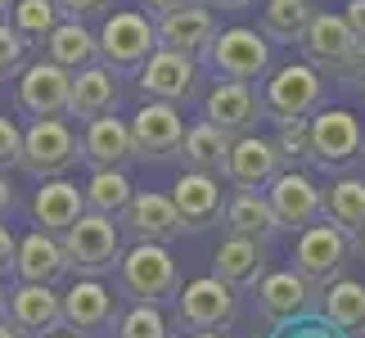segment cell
<instances>
[{
  "mask_svg": "<svg viewBox=\"0 0 365 338\" xmlns=\"http://www.w3.org/2000/svg\"><path fill=\"white\" fill-rule=\"evenodd\" d=\"M81 212H86V190H77L73 180H63V176H50L32 199V217H36L41 230H50V235H63Z\"/></svg>",
  "mask_w": 365,
  "mask_h": 338,
  "instance_id": "484cf974",
  "label": "cell"
},
{
  "mask_svg": "<svg viewBox=\"0 0 365 338\" xmlns=\"http://www.w3.org/2000/svg\"><path fill=\"white\" fill-rule=\"evenodd\" d=\"M158 50V23H149L135 9H118L108 14L100 27V59L113 73H140V63Z\"/></svg>",
  "mask_w": 365,
  "mask_h": 338,
  "instance_id": "8992f818",
  "label": "cell"
},
{
  "mask_svg": "<svg viewBox=\"0 0 365 338\" xmlns=\"http://www.w3.org/2000/svg\"><path fill=\"white\" fill-rule=\"evenodd\" d=\"M50 338H77V334H50Z\"/></svg>",
  "mask_w": 365,
  "mask_h": 338,
  "instance_id": "db71d44e",
  "label": "cell"
},
{
  "mask_svg": "<svg viewBox=\"0 0 365 338\" xmlns=\"http://www.w3.org/2000/svg\"><path fill=\"white\" fill-rule=\"evenodd\" d=\"M118 316H122L118 298L100 285V275L77 280V285L63 293V329H73V334H108L113 338Z\"/></svg>",
  "mask_w": 365,
  "mask_h": 338,
  "instance_id": "4fadbf2b",
  "label": "cell"
},
{
  "mask_svg": "<svg viewBox=\"0 0 365 338\" xmlns=\"http://www.w3.org/2000/svg\"><path fill=\"white\" fill-rule=\"evenodd\" d=\"M271 338H347L343 325H334L329 316H293V320H279Z\"/></svg>",
  "mask_w": 365,
  "mask_h": 338,
  "instance_id": "74e56055",
  "label": "cell"
},
{
  "mask_svg": "<svg viewBox=\"0 0 365 338\" xmlns=\"http://www.w3.org/2000/svg\"><path fill=\"white\" fill-rule=\"evenodd\" d=\"M212 5H221V9H248V5H257V0H212Z\"/></svg>",
  "mask_w": 365,
  "mask_h": 338,
  "instance_id": "c3c4849f",
  "label": "cell"
},
{
  "mask_svg": "<svg viewBox=\"0 0 365 338\" xmlns=\"http://www.w3.org/2000/svg\"><path fill=\"white\" fill-rule=\"evenodd\" d=\"M59 239H63V252H68V271H77V275H108L126 252L113 217L91 212V208L68 225Z\"/></svg>",
  "mask_w": 365,
  "mask_h": 338,
  "instance_id": "7a4b0ae2",
  "label": "cell"
},
{
  "mask_svg": "<svg viewBox=\"0 0 365 338\" xmlns=\"http://www.w3.org/2000/svg\"><path fill=\"white\" fill-rule=\"evenodd\" d=\"M9 312V293H5V285H0V316Z\"/></svg>",
  "mask_w": 365,
  "mask_h": 338,
  "instance_id": "f907efd6",
  "label": "cell"
},
{
  "mask_svg": "<svg viewBox=\"0 0 365 338\" xmlns=\"http://www.w3.org/2000/svg\"><path fill=\"white\" fill-rule=\"evenodd\" d=\"M320 302H325V316L334 325H343L347 334L365 329V285L361 280H334Z\"/></svg>",
  "mask_w": 365,
  "mask_h": 338,
  "instance_id": "836d02e7",
  "label": "cell"
},
{
  "mask_svg": "<svg viewBox=\"0 0 365 338\" xmlns=\"http://www.w3.org/2000/svg\"><path fill=\"white\" fill-rule=\"evenodd\" d=\"M23 54H27V36L14 23L0 19V77H14V73H19V68H23Z\"/></svg>",
  "mask_w": 365,
  "mask_h": 338,
  "instance_id": "f35d334b",
  "label": "cell"
},
{
  "mask_svg": "<svg viewBox=\"0 0 365 338\" xmlns=\"http://www.w3.org/2000/svg\"><path fill=\"white\" fill-rule=\"evenodd\" d=\"M194 5H212V0H145L149 19H163V14H176V9H194Z\"/></svg>",
  "mask_w": 365,
  "mask_h": 338,
  "instance_id": "b9f144b4",
  "label": "cell"
},
{
  "mask_svg": "<svg viewBox=\"0 0 365 338\" xmlns=\"http://www.w3.org/2000/svg\"><path fill=\"white\" fill-rule=\"evenodd\" d=\"M279 167H284V158H279L275 140H262V135H235L230 140V153H226V180L240 190H262L271 185V180L279 176Z\"/></svg>",
  "mask_w": 365,
  "mask_h": 338,
  "instance_id": "d6986e66",
  "label": "cell"
},
{
  "mask_svg": "<svg viewBox=\"0 0 365 338\" xmlns=\"http://www.w3.org/2000/svg\"><path fill=\"white\" fill-rule=\"evenodd\" d=\"M118 280H122L126 298H135V302H167L180 293V271H176L172 248L153 244V239H135V248L122 252Z\"/></svg>",
  "mask_w": 365,
  "mask_h": 338,
  "instance_id": "6da1fadb",
  "label": "cell"
},
{
  "mask_svg": "<svg viewBox=\"0 0 365 338\" xmlns=\"http://www.w3.org/2000/svg\"><path fill=\"white\" fill-rule=\"evenodd\" d=\"M14 257H19V239L9 235V225H0V271H9Z\"/></svg>",
  "mask_w": 365,
  "mask_h": 338,
  "instance_id": "ee69618b",
  "label": "cell"
},
{
  "mask_svg": "<svg viewBox=\"0 0 365 338\" xmlns=\"http://www.w3.org/2000/svg\"><path fill=\"white\" fill-rule=\"evenodd\" d=\"M81 149H86V163L91 167H126L135 158V135H131V122L122 118H100L86 122V131H81Z\"/></svg>",
  "mask_w": 365,
  "mask_h": 338,
  "instance_id": "603a6c76",
  "label": "cell"
},
{
  "mask_svg": "<svg viewBox=\"0 0 365 338\" xmlns=\"http://www.w3.org/2000/svg\"><path fill=\"white\" fill-rule=\"evenodd\" d=\"M0 338H27V329H23V325H14V320H5V316H0Z\"/></svg>",
  "mask_w": 365,
  "mask_h": 338,
  "instance_id": "bcb514c9",
  "label": "cell"
},
{
  "mask_svg": "<svg viewBox=\"0 0 365 338\" xmlns=\"http://www.w3.org/2000/svg\"><path fill=\"white\" fill-rule=\"evenodd\" d=\"M275 149L284 163H312V118H289L279 122Z\"/></svg>",
  "mask_w": 365,
  "mask_h": 338,
  "instance_id": "8d00e7d4",
  "label": "cell"
},
{
  "mask_svg": "<svg viewBox=\"0 0 365 338\" xmlns=\"http://www.w3.org/2000/svg\"><path fill=\"white\" fill-rule=\"evenodd\" d=\"M347 252H352V235L339 230L329 217L312 221L307 230H298V244H293V271H302L312 285L329 289L334 280L343 275Z\"/></svg>",
  "mask_w": 365,
  "mask_h": 338,
  "instance_id": "277c9868",
  "label": "cell"
},
{
  "mask_svg": "<svg viewBox=\"0 0 365 338\" xmlns=\"http://www.w3.org/2000/svg\"><path fill=\"white\" fill-rule=\"evenodd\" d=\"M230 140L221 126L212 122H199L185 131V145H180V158H185V167H199V172H226V153H230Z\"/></svg>",
  "mask_w": 365,
  "mask_h": 338,
  "instance_id": "f546056e",
  "label": "cell"
},
{
  "mask_svg": "<svg viewBox=\"0 0 365 338\" xmlns=\"http://www.w3.org/2000/svg\"><path fill=\"white\" fill-rule=\"evenodd\" d=\"M14 203V190H9V180H5V172H0V212Z\"/></svg>",
  "mask_w": 365,
  "mask_h": 338,
  "instance_id": "7dc6e473",
  "label": "cell"
},
{
  "mask_svg": "<svg viewBox=\"0 0 365 338\" xmlns=\"http://www.w3.org/2000/svg\"><path fill=\"white\" fill-rule=\"evenodd\" d=\"M118 108V86H113V68L108 63H91L73 73V95H68V118H100V113Z\"/></svg>",
  "mask_w": 365,
  "mask_h": 338,
  "instance_id": "4316f807",
  "label": "cell"
},
{
  "mask_svg": "<svg viewBox=\"0 0 365 338\" xmlns=\"http://www.w3.org/2000/svg\"><path fill=\"white\" fill-rule=\"evenodd\" d=\"M81 158H86V149H81V140L73 135V126H68L63 118H36L23 131V158H19V167L32 172L36 180L63 176L68 167H77Z\"/></svg>",
  "mask_w": 365,
  "mask_h": 338,
  "instance_id": "3957f363",
  "label": "cell"
},
{
  "mask_svg": "<svg viewBox=\"0 0 365 338\" xmlns=\"http://www.w3.org/2000/svg\"><path fill=\"white\" fill-rule=\"evenodd\" d=\"M59 19H63L59 0H14V9H9V23L19 27L27 41H46L54 27H59Z\"/></svg>",
  "mask_w": 365,
  "mask_h": 338,
  "instance_id": "e575fe53",
  "label": "cell"
},
{
  "mask_svg": "<svg viewBox=\"0 0 365 338\" xmlns=\"http://www.w3.org/2000/svg\"><path fill=\"white\" fill-rule=\"evenodd\" d=\"M172 203L185 230H207L226 217V194H221V180L212 172H199V167H185L172 185Z\"/></svg>",
  "mask_w": 365,
  "mask_h": 338,
  "instance_id": "2e32d148",
  "label": "cell"
},
{
  "mask_svg": "<svg viewBox=\"0 0 365 338\" xmlns=\"http://www.w3.org/2000/svg\"><path fill=\"white\" fill-rule=\"evenodd\" d=\"M9 320L23 325L27 334H59L63 329V293H54L50 285H23L9 293Z\"/></svg>",
  "mask_w": 365,
  "mask_h": 338,
  "instance_id": "44dd1931",
  "label": "cell"
},
{
  "mask_svg": "<svg viewBox=\"0 0 365 338\" xmlns=\"http://www.w3.org/2000/svg\"><path fill=\"white\" fill-rule=\"evenodd\" d=\"M190 338H226V334H217V329H190Z\"/></svg>",
  "mask_w": 365,
  "mask_h": 338,
  "instance_id": "681fc988",
  "label": "cell"
},
{
  "mask_svg": "<svg viewBox=\"0 0 365 338\" xmlns=\"http://www.w3.org/2000/svg\"><path fill=\"white\" fill-rule=\"evenodd\" d=\"M298 46L307 50V63H316L320 73H334V77H343V68L352 63V54H356V46H361V36L352 32V23H347L343 14L316 9Z\"/></svg>",
  "mask_w": 365,
  "mask_h": 338,
  "instance_id": "30bf717a",
  "label": "cell"
},
{
  "mask_svg": "<svg viewBox=\"0 0 365 338\" xmlns=\"http://www.w3.org/2000/svg\"><path fill=\"white\" fill-rule=\"evenodd\" d=\"M122 225L131 230V239H153V244H172L176 235H185L172 194H153V190H135V199L126 203Z\"/></svg>",
  "mask_w": 365,
  "mask_h": 338,
  "instance_id": "ffe728a7",
  "label": "cell"
},
{
  "mask_svg": "<svg viewBox=\"0 0 365 338\" xmlns=\"http://www.w3.org/2000/svg\"><path fill=\"white\" fill-rule=\"evenodd\" d=\"M131 199H135V185L126 176V167H95V176L86 180V208L91 212L122 217Z\"/></svg>",
  "mask_w": 365,
  "mask_h": 338,
  "instance_id": "4dcf8cb0",
  "label": "cell"
},
{
  "mask_svg": "<svg viewBox=\"0 0 365 338\" xmlns=\"http://www.w3.org/2000/svg\"><path fill=\"white\" fill-rule=\"evenodd\" d=\"M176 320L180 329H226L235 320V289L221 275L190 280L176 293Z\"/></svg>",
  "mask_w": 365,
  "mask_h": 338,
  "instance_id": "8fae6325",
  "label": "cell"
},
{
  "mask_svg": "<svg viewBox=\"0 0 365 338\" xmlns=\"http://www.w3.org/2000/svg\"><path fill=\"white\" fill-rule=\"evenodd\" d=\"M347 23H352V32L365 41V0H352V5H347V14H343Z\"/></svg>",
  "mask_w": 365,
  "mask_h": 338,
  "instance_id": "f6af8a7d",
  "label": "cell"
},
{
  "mask_svg": "<svg viewBox=\"0 0 365 338\" xmlns=\"http://www.w3.org/2000/svg\"><path fill=\"white\" fill-rule=\"evenodd\" d=\"M212 275H221L230 289H257V280L266 275V244L226 235L212 252Z\"/></svg>",
  "mask_w": 365,
  "mask_h": 338,
  "instance_id": "7402d4cb",
  "label": "cell"
},
{
  "mask_svg": "<svg viewBox=\"0 0 365 338\" xmlns=\"http://www.w3.org/2000/svg\"><path fill=\"white\" fill-rule=\"evenodd\" d=\"M46 50H50L54 63H63L68 73H77V68L100 63V32L81 27V19H59V27L46 36Z\"/></svg>",
  "mask_w": 365,
  "mask_h": 338,
  "instance_id": "f1b7e54d",
  "label": "cell"
},
{
  "mask_svg": "<svg viewBox=\"0 0 365 338\" xmlns=\"http://www.w3.org/2000/svg\"><path fill=\"white\" fill-rule=\"evenodd\" d=\"M207 68L226 81H257L271 73V46H266V32H252V27H226V32L212 36V46L203 50Z\"/></svg>",
  "mask_w": 365,
  "mask_h": 338,
  "instance_id": "52a82bcc",
  "label": "cell"
},
{
  "mask_svg": "<svg viewBox=\"0 0 365 338\" xmlns=\"http://www.w3.org/2000/svg\"><path fill=\"white\" fill-rule=\"evenodd\" d=\"M68 95H73V73L63 63H32L19 77V108L32 118H63L68 113Z\"/></svg>",
  "mask_w": 365,
  "mask_h": 338,
  "instance_id": "e0dca14e",
  "label": "cell"
},
{
  "mask_svg": "<svg viewBox=\"0 0 365 338\" xmlns=\"http://www.w3.org/2000/svg\"><path fill=\"white\" fill-rule=\"evenodd\" d=\"M325 217L339 225V230H347L352 239L361 235V225H365V180L361 176H343L339 185H329Z\"/></svg>",
  "mask_w": 365,
  "mask_h": 338,
  "instance_id": "d6a6232c",
  "label": "cell"
},
{
  "mask_svg": "<svg viewBox=\"0 0 365 338\" xmlns=\"http://www.w3.org/2000/svg\"><path fill=\"white\" fill-rule=\"evenodd\" d=\"M108 0H59L63 19H91V14H100Z\"/></svg>",
  "mask_w": 365,
  "mask_h": 338,
  "instance_id": "7bdbcfd3",
  "label": "cell"
},
{
  "mask_svg": "<svg viewBox=\"0 0 365 338\" xmlns=\"http://www.w3.org/2000/svg\"><path fill=\"white\" fill-rule=\"evenodd\" d=\"M312 14H316L312 0H262V32L271 41L293 46V41H302Z\"/></svg>",
  "mask_w": 365,
  "mask_h": 338,
  "instance_id": "1f68e13d",
  "label": "cell"
},
{
  "mask_svg": "<svg viewBox=\"0 0 365 338\" xmlns=\"http://www.w3.org/2000/svg\"><path fill=\"white\" fill-rule=\"evenodd\" d=\"M365 149V131L356 113L347 108H316L312 113V167L320 172H343Z\"/></svg>",
  "mask_w": 365,
  "mask_h": 338,
  "instance_id": "ba28073f",
  "label": "cell"
},
{
  "mask_svg": "<svg viewBox=\"0 0 365 338\" xmlns=\"http://www.w3.org/2000/svg\"><path fill=\"white\" fill-rule=\"evenodd\" d=\"M266 199H271V208H275V217H279L284 230H307L312 221L325 217V190H320L307 172H293V167L271 180Z\"/></svg>",
  "mask_w": 365,
  "mask_h": 338,
  "instance_id": "9a60e30c",
  "label": "cell"
},
{
  "mask_svg": "<svg viewBox=\"0 0 365 338\" xmlns=\"http://www.w3.org/2000/svg\"><path fill=\"white\" fill-rule=\"evenodd\" d=\"M113 338H172V325H167V316L158 312V302H135L131 312L118 316Z\"/></svg>",
  "mask_w": 365,
  "mask_h": 338,
  "instance_id": "d590c367",
  "label": "cell"
},
{
  "mask_svg": "<svg viewBox=\"0 0 365 338\" xmlns=\"http://www.w3.org/2000/svg\"><path fill=\"white\" fill-rule=\"evenodd\" d=\"M262 113L266 108H262V95L252 91V81H226V77H221L217 86L207 91V100H203V118L212 126H221L226 135L252 131Z\"/></svg>",
  "mask_w": 365,
  "mask_h": 338,
  "instance_id": "ac0fdd59",
  "label": "cell"
},
{
  "mask_svg": "<svg viewBox=\"0 0 365 338\" xmlns=\"http://www.w3.org/2000/svg\"><path fill=\"white\" fill-rule=\"evenodd\" d=\"M226 230L244 235V239H257V244H271L284 225H279V217H275V208H271L266 194L244 190V194H235V199L226 203Z\"/></svg>",
  "mask_w": 365,
  "mask_h": 338,
  "instance_id": "83f0119b",
  "label": "cell"
},
{
  "mask_svg": "<svg viewBox=\"0 0 365 338\" xmlns=\"http://www.w3.org/2000/svg\"><path fill=\"white\" fill-rule=\"evenodd\" d=\"M356 252L365 257V225H361V235H356Z\"/></svg>",
  "mask_w": 365,
  "mask_h": 338,
  "instance_id": "816d5d0a",
  "label": "cell"
},
{
  "mask_svg": "<svg viewBox=\"0 0 365 338\" xmlns=\"http://www.w3.org/2000/svg\"><path fill=\"white\" fill-rule=\"evenodd\" d=\"M194 81H199V63L194 54H180V50H153L145 63H140V95L145 100H167V104H180L194 95Z\"/></svg>",
  "mask_w": 365,
  "mask_h": 338,
  "instance_id": "7c38bea8",
  "label": "cell"
},
{
  "mask_svg": "<svg viewBox=\"0 0 365 338\" xmlns=\"http://www.w3.org/2000/svg\"><path fill=\"white\" fill-rule=\"evenodd\" d=\"M316 302H320V285H312L302 271H266L257 280V312H262V320H271V325L307 316Z\"/></svg>",
  "mask_w": 365,
  "mask_h": 338,
  "instance_id": "5bb4252c",
  "label": "cell"
},
{
  "mask_svg": "<svg viewBox=\"0 0 365 338\" xmlns=\"http://www.w3.org/2000/svg\"><path fill=\"white\" fill-rule=\"evenodd\" d=\"M252 338H257V334H252Z\"/></svg>",
  "mask_w": 365,
  "mask_h": 338,
  "instance_id": "11a10c76",
  "label": "cell"
},
{
  "mask_svg": "<svg viewBox=\"0 0 365 338\" xmlns=\"http://www.w3.org/2000/svg\"><path fill=\"white\" fill-rule=\"evenodd\" d=\"M19 158H23V131L0 113V172H5V167H19Z\"/></svg>",
  "mask_w": 365,
  "mask_h": 338,
  "instance_id": "ab89813d",
  "label": "cell"
},
{
  "mask_svg": "<svg viewBox=\"0 0 365 338\" xmlns=\"http://www.w3.org/2000/svg\"><path fill=\"white\" fill-rule=\"evenodd\" d=\"M343 86H352V91H361L365 95V41L356 46V54H352V63L343 68Z\"/></svg>",
  "mask_w": 365,
  "mask_h": 338,
  "instance_id": "60d3db41",
  "label": "cell"
},
{
  "mask_svg": "<svg viewBox=\"0 0 365 338\" xmlns=\"http://www.w3.org/2000/svg\"><path fill=\"white\" fill-rule=\"evenodd\" d=\"M5 9H14V0H0V19H5Z\"/></svg>",
  "mask_w": 365,
  "mask_h": 338,
  "instance_id": "f5cc1de1",
  "label": "cell"
},
{
  "mask_svg": "<svg viewBox=\"0 0 365 338\" xmlns=\"http://www.w3.org/2000/svg\"><path fill=\"white\" fill-rule=\"evenodd\" d=\"M320 104H325V77H320L316 63H284V68H275L271 81H266V91H262V108L271 113L275 122L312 118Z\"/></svg>",
  "mask_w": 365,
  "mask_h": 338,
  "instance_id": "5b68a950",
  "label": "cell"
},
{
  "mask_svg": "<svg viewBox=\"0 0 365 338\" xmlns=\"http://www.w3.org/2000/svg\"><path fill=\"white\" fill-rule=\"evenodd\" d=\"M14 271L27 285H54L63 271H68V252H63V239L50 235V230H32L19 239V257H14Z\"/></svg>",
  "mask_w": 365,
  "mask_h": 338,
  "instance_id": "cb8c5ba5",
  "label": "cell"
},
{
  "mask_svg": "<svg viewBox=\"0 0 365 338\" xmlns=\"http://www.w3.org/2000/svg\"><path fill=\"white\" fill-rule=\"evenodd\" d=\"M131 135H135V158L140 163H167V158H180V145H185V122H180L176 104L145 100V104H140V113L131 118Z\"/></svg>",
  "mask_w": 365,
  "mask_h": 338,
  "instance_id": "9c48e42d",
  "label": "cell"
},
{
  "mask_svg": "<svg viewBox=\"0 0 365 338\" xmlns=\"http://www.w3.org/2000/svg\"><path fill=\"white\" fill-rule=\"evenodd\" d=\"M158 23V46L163 50H180V54H203L217 36V23L207 5H194V9H176V14H163Z\"/></svg>",
  "mask_w": 365,
  "mask_h": 338,
  "instance_id": "d4e9b609",
  "label": "cell"
}]
</instances>
